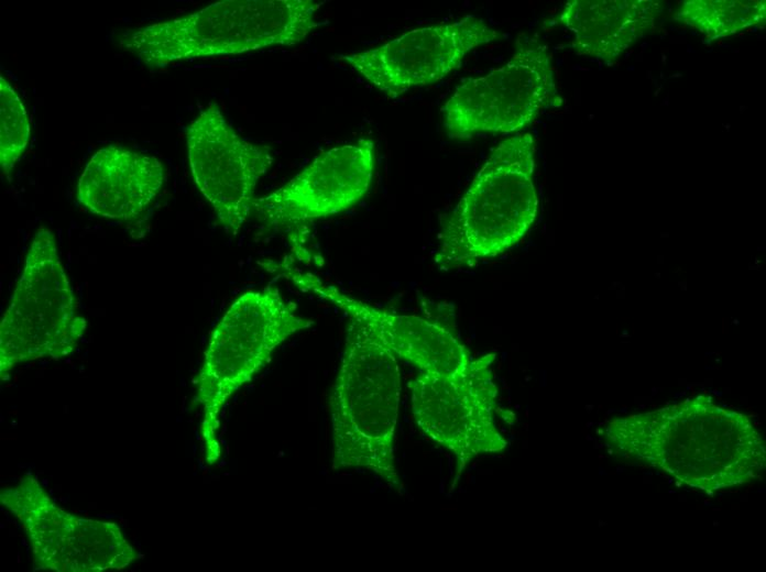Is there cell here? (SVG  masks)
<instances>
[{
    "instance_id": "11",
    "label": "cell",
    "mask_w": 766,
    "mask_h": 572,
    "mask_svg": "<svg viewBox=\"0 0 766 572\" xmlns=\"http://www.w3.org/2000/svg\"><path fill=\"white\" fill-rule=\"evenodd\" d=\"M499 37L482 19L467 15L413 29L380 46L341 54L337 59L395 99L441 80L460 67L468 53Z\"/></svg>"
},
{
    "instance_id": "15",
    "label": "cell",
    "mask_w": 766,
    "mask_h": 572,
    "mask_svg": "<svg viewBox=\"0 0 766 572\" xmlns=\"http://www.w3.org/2000/svg\"><path fill=\"white\" fill-rule=\"evenodd\" d=\"M674 19L714 41L763 26L766 4L765 0H687Z\"/></svg>"
},
{
    "instance_id": "9",
    "label": "cell",
    "mask_w": 766,
    "mask_h": 572,
    "mask_svg": "<svg viewBox=\"0 0 766 572\" xmlns=\"http://www.w3.org/2000/svg\"><path fill=\"white\" fill-rule=\"evenodd\" d=\"M495 353L475 358L471 367L455 374H419L408 384L414 419L429 439L456 459L455 482L466 465L482 453L506 447L496 428Z\"/></svg>"
},
{
    "instance_id": "2",
    "label": "cell",
    "mask_w": 766,
    "mask_h": 572,
    "mask_svg": "<svg viewBox=\"0 0 766 572\" xmlns=\"http://www.w3.org/2000/svg\"><path fill=\"white\" fill-rule=\"evenodd\" d=\"M397 359L371 324L350 317L330 417L332 469L368 470L401 492L394 455L402 391Z\"/></svg>"
},
{
    "instance_id": "3",
    "label": "cell",
    "mask_w": 766,
    "mask_h": 572,
    "mask_svg": "<svg viewBox=\"0 0 766 572\" xmlns=\"http://www.w3.org/2000/svg\"><path fill=\"white\" fill-rule=\"evenodd\" d=\"M316 0H223L196 12L128 29L119 46L151 68L296 45L320 25Z\"/></svg>"
},
{
    "instance_id": "13",
    "label": "cell",
    "mask_w": 766,
    "mask_h": 572,
    "mask_svg": "<svg viewBox=\"0 0 766 572\" xmlns=\"http://www.w3.org/2000/svg\"><path fill=\"white\" fill-rule=\"evenodd\" d=\"M164 180V166L157 157L110 144L87 162L76 198L92 215L130 222L151 205Z\"/></svg>"
},
{
    "instance_id": "4",
    "label": "cell",
    "mask_w": 766,
    "mask_h": 572,
    "mask_svg": "<svg viewBox=\"0 0 766 572\" xmlns=\"http://www.w3.org/2000/svg\"><path fill=\"white\" fill-rule=\"evenodd\" d=\"M534 169L530 133L496 145L444 223L435 255L440 268L497 256L526 235L538 210Z\"/></svg>"
},
{
    "instance_id": "12",
    "label": "cell",
    "mask_w": 766,
    "mask_h": 572,
    "mask_svg": "<svg viewBox=\"0 0 766 572\" xmlns=\"http://www.w3.org/2000/svg\"><path fill=\"white\" fill-rule=\"evenodd\" d=\"M375 166L372 139L330 148L315 157L288 183L261 198L253 210L265 224L295 231L337 215L369 191Z\"/></svg>"
},
{
    "instance_id": "16",
    "label": "cell",
    "mask_w": 766,
    "mask_h": 572,
    "mask_svg": "<svg viewBox=\"0 0 766 572\" xmlns=\"http://www.w3.org/2000/svg\"><path fill=\"white\" fill-rule=\"evenodd\" d=\"M31 123L24 105L10 82L0 77V167L4 177L25 152Z\"/></svg>"
},
{
    "instance_id": "6",
    "label": "cell",
    "mask_w": 766,
    "mask_h": 572,
    "mask_svg": "<svg viewBox=\"0 0 766 572\" xmlns=\"http://www.w3.org/2000/svg\"><path fill=\"white\" fill-rule=\"evenodd\" d=\"M87 328L51 229L40 227L0 322V378L19 365L57 361L77 349Z\"/></svg>"
},
{
    "instance_id": "10",
    "label": "cell",
    "mask_w": 766,
    "mask_h": 572,
    "mask_svg": "<svg viewBox=\"0 0 766 572\" xmlns=\"http://www.w3.org/2000/svg\"><path fill=\"white\" fill-rule=\"evenodd\" d=\"M186 145L196 186L223 230L237 235L253 210L258 182L273 164L271 147L241 138L215 102L189 123Z\"/></svg>"
},
{
    "instance_id": "7",
    "label": "cell",
    "mask_w": 766,
    "mask_h": 572,
    "mask_svg": "<svg viewBox=\"0 0 766 572\" xmlns=\"http://www.w3.org/2000/svg\"><path fill=\"white\" fill-rule=\"evenodd\" d=\"M562 102L548 47L530 41L503 66L457 86L441 109L442 123L451 139L508 134Z\"/></svg>"
},
{
    "instance_id": "14",
    "label": "cell",
    "mask_w": 766,
    "mask_h": 572,
    "mask_svg": "<svg viewBox=\"0 0 766 572\" xmlns=\"http://www.w3.org/2000/svg\"><path fill=\"white\" fill-rule=\"evenodd\" d=\"M663 10L655 0H570L558 21L577 54L609 63L652 32Z\"/></svg>"
},
{
    "instance_id": "8",
    "label": "cell",
    "mask_w": 766,
    "mask_h": 572,
    "mask_svg": "<svg viewBox=\"0 0 766 572\" xmlns=\"http://www.w3.org/2000/svg\"><path fill=\"white\" fill-rule=\"evenodd\" d=\"M0 503L25 531L33 571H117L138 559L117 524L65 510L33 475L3 487Z\"/></svg>"
},
{
    "instance_id": "5",
    "label": "cell",
    "mask_w": 766,
    "mask_h": 572,
    "mask_svg": "<svg viewBox=\"0 0 766 572\" xmlns=\"http://www.w3.org/2000/svg\"><path fill=\"white\" fill-rule=\"evenodd\" d=\"M313 324L297 314L295 302L271 287L242 294L225 312L195 380L194 402L201 406L200 438L208 465L217 463L222 453L219 433L226 403L270 361L278 345Z\"/></svg>"
},
{
    "instance_id": "1",
    "label": "cell",
    "mask_w": 766,
    "mask_h": 572,
    "mask_svg": "<svg viewBox=\"0 0 766 572\" xmlns=\"http://www.w3.org/2000/svg\"><path fill=\"white\" fill-rule=\"evenodd\" d=\"M604 438L621 457L708 492L748 483L765 470L764 440L749 417L705 395L615 418Z\"/></svg>"
}]
</instances>
